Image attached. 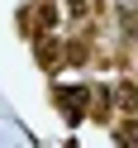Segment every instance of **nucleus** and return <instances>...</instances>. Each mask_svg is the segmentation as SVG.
Here are the masks:
<instances>
[{
    "instance_id": "obj_4",
    "label": "nucleus",
    "mask_w": 138,
    "mask_h": 148,
    "mask_svg": "<svg viewBox=\"0 0 138 148\" xmlns=\"http://www.w3.org/2000/svg\"><path fill=\"white\" fill-rule=\"evenodd\" d=\"M119 143L138 148V115H119Z\"/></svg>"
},
{
    "instance_id": "obj_3",
    "label": "nucleus",
    "mask_w": 138,
    "mask_h": 148,
    "mask_svg": "<svg viewBox=\"0 0 138 148\" xmlns=\"http://www.w3.org/2000/svg\"><path fill=\"white\" fill-rule=\"evenodd\" d=\"M33 14H38V29L43 34H52L62 24V10H57V0H33Z\"/></svg>"
},
{
    "instance_id": "obj_2",
    "label": "nucleus",
    "mask_w": 138,
    "mask_h": 148,
    "mask_svg": "<svg viewBox=\"0 0 138 148\" xmlns=\"http://www.w3.org/2000/svg\"><path fill=\"white\" fill-rule=\"evenodd\" d=\"M33 43H38V62H43V67H62V62H67V48H57V38L33 34Z\"/></svg>"
},
{
    "instance_id": "obj_1",
    "label": "nucleus",
    "mask_w": 138,
    "mask_h": 148,
    "mask_svg": "<svg viewBox=\"0 0 138 148\" xmlns=\"http://www.w3.org/2000/svg\"><path fill=\"white\" fill-rule=\"evenodd\" d=\"M57 105L67 119H81V105H90V86H57Z\"/></svg>"
},
{
    "instance_id": "obj_5",
    "label": "nucleus",
    "mask_w": 138,
    "mask_h": 148,
    "mask_svg": "<svg viewBox=\"0 0 138 148\" xmlns=\"http://www.w3.org/2000/svg\"><path fill=\"white\" fill-rule=\"evenodd\" d=\"M67 14H71V19H86V14H90V0H67Z\"/></svg>"
}]
</instances>
